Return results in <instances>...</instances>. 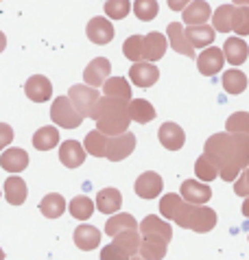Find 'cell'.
Instances as JSON below:
<instances>
[{
	"instance_id": "4fadbf2b",
	"label": "cell",
	"mask_w": 249,
	"mask_h": 260,
	"mask_svg": "<svg viewBox=\"0 0 249 260\" xmlns=\"http://www.w3.org/2000/svg\"><path fill=\"white\" fill-rule=\"evenodd\" d=\"M24 94L28 96V101H33V103H44V101H48L50 94H53V83L44 75H33L24 83Z\"/></svg>"
},
{
	"instance_id": "ab89813d",
	"label": "cell",
	"mask_w": 249,
	"mask_h": 260,
	"mask_svg": "<svg viewBox=\"0 0 249 260\" xmlns=\"http://www.w3.org/2000/svg\"><path fill=\"white\" fill-rule=\"evenodd\" d=\"M122 55L129 61H142L144 59V38L142 35H131L122 44Z\"/></svg>"
},
{
	"instance_id": "ee69618b",
	"label": "cell",
	"mask_w": 249,
	"mask_h": 260,
	"mask_svg": "<svg viewBox=\"0 0 249 260\" xmlns=\"http://www.w3.org/2000/svg\"><path fill=\"white\" fill-rule=\"evenodd\" d=\"M101 260H131V256L120 247V245L109 243L101 249Z\"/></svg>"
},
{
	"instance_id": "74e56055",
	"label": "cell",
	"mask_w": 249,
	"mask_h": 260,
	"mask_svg": "<svg viewBox=\"0 0 249 260\" xmlns=\"http://www.w3.org/2000/svg\"><path fill=\"white\" fill-rule=\"evenodd\" d=\"M68 210L77 221H87L94 212V204H92V199L85 197V194H79V197H75L70 201Z\"/></svg>"
},
{
	"instance_id": "9a60e30c",
	"label": "cell",
	"mask_w": 249,
	"mask_h": 260,
	"mask_svg": "<svg viewBox=\"0 0 249 260\" xmlns=\"http://www.w3.org/2000/svg\"><path fill=\"white\" fill-rule=\"evenodd\" d=\"M158 138H160V142H162L164 149L179 151L186 142V134H184V129H181L179 125H175V122H164L158 132Z\"/></svg>"
},
{
	"instance_id": "6da1fadb",
	"label": "cell",
	"mask_w": 249,
	"mask_h": 260,
	"mask_svg": "<svg viewBox=\"0 0 249 260\" xmlns=\"http://www.w3.org/2000/svg\"><path fill=\"white\" fill-rule=\"evenodd\" d=\"M203 153L219 164L223 182H234L249 166V134H214L206 140Z\"/></svg>"
},
{
	"instance_id": "f546056e",
	"label": "cell",
	"mask_w": 249,
	"mask_h": 260,
	"mask_svg": "<svg viewBox=\"0 0 249 260\" xmlns=\"http://www.w3.org/2000/svg\"><path fill=\"white\" fill-rule=\"evenodd\" d=\"M221 83H223V88L228 94H240V92L247 90V75L238 68H232L228 72H223Z\"/></svg>"
},
{
	"instance_id": "f6af8a7d",
	"label": "cell",
	"mask_w": 249,
	"mask_h": 260,
	"mask_svg": "<svg viewBox=\"0 0 249 260\" xmlns=\"http://www.w3.org/2000/svg\"><path fill=\"white\" fill-rule=\"evenodd\" d=\"M234 192L238 194V197H249V169H243L240 171V175L234 179Z\"/></svg>"
},
{
	"instance_id": "bcb514c9",
	"label": "cell",
	"mask_w": 249,
	"mask_h": 260,
	"mask_svg": "<svg viewBox=\"0 0 249 260\" xmlns=\"http://www.w3.org/2000/svg\"><path fill=\"white\" fill-rule=\"evenodd\" d=\"M11 140H13V129L9 125H5V122H0V151L9 147Z\"/></svg>"
},
{
	"instance_id": "f35d334b",
	"label": "cell",
	"mask_w": 249,
	"mask_h": 260,
	"mask_svg": "<svg viewBox=\"0 0 249 260\" xmlns=\"http://www.w3.org/2000/svg\"><path fill=\"white\" fill-rule=\"evenodd\" d=\"M232 31L245 38L249 35V7L245 5H234V13H232Z\"/></svg>"
},
{
	"instance_id": "603a6c76",
	"label": "cell",
	"mask_w": 249,
	"mask_h": 260,
	"mask_svg": "<svg viewBox=\"0 0 249 260\" xmlns=\"http://www.w3.org/2000/svg\"><path fill=\"white\" fill-rule=\"evenodd\" d=\"M26 194H28L26 182L22 177H18V173L5 182V199L9 201L11 206H22L26 201Z\"/></svg>"
},
{
	"instance_id": "4316f807",
	"label": "cell",
	"mask_w": 249,
	"mask_h": 260,
	"mask_svg": "<svg viewBox=\"0 0 249 260\" xmlns=\"http://www.w3.org/2000/svg\"><path fill=\"white\" fill-rule=\"evenodd\" d=\"M129 116H131V120L146 125V122H151L155 118V107L146 99H131L129 101Z\"/></svg>"
},
{
	"instance_id": "d590c367",
	"label": "cell",
	"mask_w": 249,
	"mask_h": 260,
	"mask_svg": "<svg viewBox=\"0 0 249 260\" xmlns=\"http://www.w3.org/2000/svg\"><path fill=\"white\" fill-rule=\"evenodd\" d=\"M232 13H234V5L216 7V11L212 13V26H214L216 33H230L232 31Z\"/></svg>"
},
{
	"instance_id": "5bb4252c",
	"label": "cell",
	"mask_w": 249,
	"mask_h": 260,
	"mask_svg": "<svg viewBox=\"0 0 249 260\" xmlns=\"http://www.w3.org/2000/svg\"><path fill=\"white\" fill-rule=\"evenodd\" d=\"M87 38L94 44L103 46V44H109V42L114 40V26L109 22L107 18H92L90 22H87Z\"/></svg>"
},
{
	"instance_id": "d4e9b609",
	"label": "cell",
	"mask_w": 249,
	"mask_h": 260,
	"mask_svg": "<svg viewBox=\"0 0 249 260\" xmlns=\"http://www.w3.org/2000/svg\"><path fill=\"white\" fill-rule=\"evenodd\" d=\"M122 206V194L118 188H103L97 194V208L103 214H114L118 212Z\"/></svg>"
},
{
	"instance_id": "83f0119b",
	"label": "cell",
	"mask_w": 249,
	"mask_h": 260,
	"mask_svg": "<svg viewBox=\"0 0 249 260\" xmlns=\"http://www.w3.org/2000/svg\"><path fill=\"white\" fill-rule=\"evenodd\" d=\"M140 225H138V221L134 219L131 214L127 212H120V214H114V216H109L107 223H105V234L107 236H116L118 232H124V230H138Z\"/></svg>"
},
{
	"instance_id": "4dcf8cb0",
	"label": "cell",
	"mask_w": 249,
	"mask_h": 260,
	"mask_svg": "<svg viewBox=\"0 0 249 260\" xmlns=\"http://www.w3.org/2000/svg\"><path fill=\"white\" fill-rule=\"evenodd\" d=\"M59 144V132H57L55 127H42L38 129V132L33 134V147L40 149V151H50L53 147H57Z\"/></svg>"
},
{
	"instance_id": "484cf974",
	"label": "cell",
	"mask_w": 249,
	"mask_h": 260,
	"mask_svg": "<svg viewBox=\"0 0 249 260\" xmlns=\"http://www.w3.org/2000/svg\"><path fill=\"white\" fill-rule=\"evenodd\" d=\"M140 234L142 236L144 234H155V236H162V238H166V241H171L173 230L164 219H160V216H155V214H149V216H144L142 223H140Z\"/></svg>"
},
{
	"instance_id": "7402d4cb",
	"label": "cell",
	"mask_w": 249,
	"mask_h": 260,
	"mask_svg": "<svg viewBox=\"0 0 249 260\" xmlns=\"http://www.w3.org/2000/svg\"><path fill=\"white\" fill-rule=\"evenodd\" d=\"M168 48V42L162 33H146L144 35V59L146 61H158L162 59Z\"/></svg>"
},
{
	"instance_id": "ac0fdd59",
	"label": "cell",
	"mask_w": 249,
	"mask_h": 260,
	"mask_svg": "<svg viewBox=\"0 0 249 260\" xmlns=\"http://www.w3.org/2000/svg\"><path fill=\"white\" fill-rule=\"evenodd\" d=\"M223 55L232 66H240V63H245L247 57H249V46L243 42L240 35L238 38H228L223 44Z\"/></svg>"
},
{
	"instance_id": "44dd1931",
	"label": "cell",
	"mask_w": 249,
	"mask_h": 260,
	"mask_svg": "<svg viewBox=\"0 0 249 260\" xmlns=\"http://www.w3.org/2000/svg\"><path fill=\"white\" fill-rule=\"evenodd\" d=\"M184 24H206L212 18V9L206 0H193L186 9H184Z\"/></svg>"
},
{
	"instance_id": "277c9868",
	"label": "cell",
	"mask_w": 249,
	"mask_h": 260,
	"mask_svg": "<svg viewBox=\"0 0 249 260\" xmlns=\"http://www.w3.org/2000/svg\"><path fill=\"white\" fill-rule=\"evenodd\" d=\"M50 118L55 125H59L64 129H77L83 122V116L75 110L72 101L68 96H57L50 105Z\"/></svg>"
},
{
	"instance_id": "2e32d148",
	"label": "cell",
	"mask_w": 249,
	"mask_h": 260,
	"mask_svg": "<svg viewBox=\"0 0 249 260\" xmlns=\"http://www.w3.org/2000/svg\"><path fill=\"white\" fill-rule=\"evenodd\" d=\"M166 249H168V241L162 236L144 234L140 241V256H144L146 260H162L166 256Z\"/></svg>"
},
{
	"instance_id": "f1b7e54d",
	"label": "cell",
	"mask_w": 249,
	"mask_h": 260,
	"mask_svg": "<svg viewBox=\"0 0 249 260\" xmlns=\"http://www.w3.org/2000/svg\"><path fill=\"white\" fill-rule=\"evenodd\" d=\"M40 212L46 216V219H59V216L66 212V199L57 192L46 194V197L40 201Z\"/></svg>"
},
{
	"instance_id": "7c38bea8",
	"label": "cell",
	"mask_w": 249,
	"mask_h": 260,
	"mask_svg": "<svg viewBox=\"0 0 249 260\" xmlns=\"http://www.w3.org/2000/svg\"><path fill=\"white\" fill-rule=\"evenodd\" d=\"M166 35H168V44L173 46V50H177L179 55H186L193 59L195 57V46L190 44L186 28L181 26V22H171L166 26Z\"/></svg>"
},
{
	"instance_id": "e0dca14e",
	"label": "cell",
	"mask_w": 249,
	"mask_h": 260,
	"mask_svg": "<svg viewBox=\"0 0 249 260\" xmlns=\"http://www.w3.org/2000/svg\"><path fill=\"white\" fill-rule=\"evenodd\" d=\"M59 162L66 169H77L85 162V149L77 140H66L59 147Z\"/></svg>"
},
{
	"instance_id": "1f68e13d",
	"label": "cell",
	"mask_w": 249,
	"mask_h": 260,
	"mask_svg": "<svg viewBox=\"0 0 249 260\" xmlns=\"http://www.w3.org/2000/svg\"><path fill=\"white\" fill-rule=\"evenodd\" d=\"M103 94L131 101V85H129L127 79H122V77H109L103 83Z\"/></svg>"
},
{
	"instance_id": "52a82bcc",
	"label": "cell",
	"mask_w": 249,
	"mask_h": 260,
	"mask_svg": "<svg viewBox=\"0 0 249 260\" xmlns=\"http://www.w3.org/2000/svg\"><path fill=\"white\" fill-rule=\"evenodd\" d=\"M225 66V55H223V48H216V46H208L201 50V55L197 57V68L203 77H214L216 72H221Z\"/></svg>"
},
{
	"instance_id": "d6986e66",
	"label": "cell",
	"mask_w": 249,
	"mask_h": 260,
	"mask_svg": "<svg viewBox=\"0 0 249 260\" xmlns=\"http://www.w3.org/2000/svg\"><path fill=\"white\" fill-rule=\"evenodd\" d=\"M75 245L79 249H83V251H92V249H97L99 245H101V232L94 225H87V223H83V225H79L75 230Z\"/></svg>"
},
{
	"instance_id": "836d02e7",
	"label": "cell",
	"mask_w": 249,
	"mask_h": 260,
	"mask_svg": "<svg viewBox=\"0 0 249 260\" xmlns=\"http://www.w3.org/2000/svg\"><path fill=\"white\" fill-rule=\"evenodd\" d=\"M195 173L201 182H212V179H216L221 175V169H219V164L212 160V157L203 153V155H199V160L195 162Z\"/></svg>"
},
{
	"instance_id": "cb8c5ba5",
	"label": "cell",
	"mask_w": 249,
	"mask_h": 260,
	"mask_svg": "<svg viewBox=\"0 0 249 260\" xmlns=\"http://www.w3.org/2000/svg\"><path fill=\"white\" fill-rule=\"evenodd\" d=\"M186 35L195 48H208L214 42L216 31L214 26H208V24H190L186 28Z\"/></svg>"
},
{
	"instance_id": "ffe728a7",
	"label": "cell",
	"mask_w": 249,
	"mask_h": 260,
	"mask_svg": "<svg viewBox=\"0 0 249 260\" xmlns=\"http://www.w3.org/2000/svg\"><path fill=\"white\" fill-rule=\"evenodd\" d=\"M0 166H3L5 171H9V173L24 171L28 166V153L24 149H18V147L7 149L5 153H0Z\"/></svg>"
},
{
	"instance_id": "e575fe53",
	"label": "cell",
	"mask_w": 249,
	"mask_h": 260,
	"mask_svg": "<svg viewBox=\"0 0 249 260\" xmlns=\"http://www.w3.org/2000/svg\"><path fill=\"white\" fill-rule=\"evenodd\" d=\"M184 201L186 199L181 197V194L168 192V194H164V197L160 199V212H162L164 219L175 221L177 219V214H179V210H181V206H184Z\"/></svg>"
},
{
	"instance_id": "ba28073f",
	"label": "cell",
	"mask_w": 249,
	"mask_h": 260,
	"mask_svg": "<svg viewBox=\"0 0 249 260\" xmlns=\"http://www.w3.org/2000/svg\"><path fill=\"white\" fill-rule=\"evenodd\" d=\"M129 79L138 88H151L153 83H158L160 70L153 66V61H134V66L129 68Z\"/></svg>"
},
{
	"instance_id": "9c48e42d",
	"label": "cell",
	"mask_w": 249,
	"mask_h": 260,
	"mask_svg": "<svg viewBox=\"0 0 249 260\" xmlns=\"http://www.w3.org/2000/svg\"><path fill=\"white\" fill-rule=\"evenodd\" d=\"M109 75H112V63L105 57H97V59L90 61V66H85L83 70V81L87 85H92V88H99V85H103Z\"/></svg>"
},
{
	"instance_id": "3957f363",
	"label": "cell",
	"mask_w": 249,
	"mask_h": 260,
	"mask_svg": "<svg viewBox=\"0 0 249 260\" xmlns=\"http://www.w3.org/2000/svg\"><path fill=\"white\" fill-rule=\"evenodd\" d=\"M179 228H186V230H193V232H199V234H206L210 232L212 228L216 225V212L208 208L206 204L203 206H195V204H188L184 201L181 210L175 219Z\"/></svg>"
},
{
	"instance_id": "5b68a950",
	"label": "cell",
	"mask_w": 249,
	"mask_h": 260,
	"mask_svg": "<svg viewBox=\"0 0 249 260\" xmlns=\"http://www.w3.org/2000/svg\"><path fill=\"white\" fill-rule=\"evenodd\" d=\"M68 99L72 101V105H75V110L81 114L83 118H92L94 114V107L99 103V92L97 88H92V85H72L68 90Z\"/></svg>"
},
{
	"instance_id": "8fae6325",
	"label": "cell",
	"mask_w": 249,
	"mask_h": 260,
	"mask_svg": "<svg viewBox=\"0 0 249 260\" xmlns=\"http://www.w3.org/2000/svg\"><path fill=\"white\" fill-rule=\"evenodd\" d=\"M181 197H184L188 204L203 206L210 201L212 190L206 182H201V179H186V182H181Z\"/></svg>"
},
{
	"instance_id": "816d5d0a",
	"label": "cell",
	"mask_w": 249,
	"mask_h": 260,
	"mask_svg": "<svg viewBox=\"0 0 249 260\" xmlns=\"http://www.w3.org/2000/svg\"><path fill=\"white\" fill-rule=\"evenodd\" d=\"M131 260H146V258H144V256H136V254H134V258H131Z\"/></svg>"
},
{
	"instance_id": "7dc6e473",
	"label": "cell",
	"mask_w": 249,
	"mask_h": 260,
	"mask_svg": "<svg viewBox=\"0 0 249 260\" xmlns=\"http://www.w3.org/2000/svg\"><path fill=\"white\" fill-rule=\"evenodd\" d=\"M190 3H193V0H168V7H171L173 11H184Z\"/></svg>"
},
{
	"instance_id": "d6a6232c",
	"label": "cell",
	"mask_w": 249,
	"mask_h": 260,
	"mask_svg": "<svg viewBox=\"0 0 249 260\" xmlns=\"http://www.w3.org/2000/svg\"><path fill=\"white\" fill-rule=\"evenodd\" d=\"M85 151L94 157H105L107 155V136L99 129H92L85 136Z\"/></svg>"
},
{
	"instance_id": "b9f144b4",
	"label": "cell",
	"mask_w": 249,
	"mask_h": 260,
	"mask_svg": "<svg viewBox=\"0 0 249 260\" xmlns=\"http://www.w3.org/2000/svg\"><path fill=\"white\" fill-rule=\"evenodd\" d=\"M225 129L232 134H249V112H234L225 120Z\"/></svg>"
},
{
	"instance_id": "f907efd6",
	"label": "cell",
	"mask_w": 249,
	"mask_h": 260,
	"mask_svg": "<svg viewBox=\"0 0 249 260\" xmlns=\"http://www.w3.org/2000/svg\"><path fill=\"white\" fill-rule=\"evenodd\" d=\"M234 5H245V7H249V0H234Z\"/></svg>"
},
{
	"instance_id": "60d3db41",
	"label": "cell",
	"mask_w": 249,
	"mask_h": 260,
	"mask_svg": "<svg viewBox=\"0 0 249 260\" xmlns=\"http://www.w3.org/2000/svg\"><path fill=\"white\" fill-rule=\"evenodd\" d=\"M134 13H136L138 20H142V22H151V20H155V16L160 13V5H158V0H136Z\"/></svg>"
},
{
	"instance_id": "7a4b0ae2",
	"label": "cell",
	"mask_w": 249,
	"mask_h": 260,
	"mask_svg": "<svg viewBox=\"0 0 249 260\" xmlns=\"http://www.w3.org/2000/svg\"><path fill=\"white\" fill-rule=\"evenodd\" d=\"M92 118L97 120V129L105 136H118L124 134L131 122L129 116V101L118 96H103L99 99L97 107H94Z\"/></svg>"
},
{
	"instance_id": "7bdbcfd3",
	"label": "cell",
	"mask_w": 249,
	"mask_h": 260,
	"mask_svg": "<svg viewBox=\"0 0 249 260\" xmlns=\"http://www.w3.org/2000/svg\"><path fill=\"white\" fill-rule=\"evenodd\" d=\"M129 11H131L129 0H107L105 3V13H107V18H112V20H122Z\"/></svg>"
},
{
	"instance_id": "f5cc1de1",
	"label": "cell",
	"mask_w": 249,
	"mask_h": 260,
	"mask_svg": "<svg viewBox=\"0 0 249 260\" xmlns=\"http://www.w3.org/2000/svg\"><path fill=\"white\" fill-rule=\"evenodd\" d=\"M0 260H5V251L3 249H0Z\"/></svg>"
},
{
	"instance_id": "681fc988",
	"label": "cell",
	"mask_w": 249,
	"mask_h": 260,
	"mask_svg": "<svg viewBox=\"0 0 249 260\" xmlns=\"http://www.w3.org/2000/svg\"><path fill=\"white\" fill-rule=\"evenodd\" d=\"M243 214L249 219V197H245V204H243Z\"/></svg>"
},
{
	"instance_id": "30bf717a",
	"label": "cell",
	"mask_w": 249,
	"mask_h": 260,
	"mask_svg": "<svg viewBox=\"0 0 249 260\" xmlns=\"http://www.w3.org/2000/svg\"><path fill=\"white\" fill-rule=\"evenodd\" d=\"M162 188H164L162 177H160L158 173H153V171L142 173V175L136 179V186H134L136 194H138V197H142V199H155V197H160Z\"/></svg>"
},
{
	"instance_id": "8992f818",
	"label": "cell",
	"mask_w": 249,
	"mask_h": 260,
	"mask_svg": "<svg viewBox=\"0 0 249 260\" xmlns=\"http://www.w3.org/2000/svg\"><path fill=\"white\" fill-rule=\"evenodd\" d=\"M136 149V136L131 132H124L118 136H112L107 140V160L109 162H120L124 157H129Z\"/></svg>"
},
{
	"instance_id": "8d00e7d4",
	"label": "cell",
	"mask_w": 249,
	"mask_h": 260,
	"mask_svg": "<svg viewBox=\"0 0 249 260\" xmlns=\"http://www.w3.org/2000/svg\"><path fill=\"white\" fill-rule=\"evenodd\" d=\"M140 241H142V236L138 234V230H124V232H118L114 236V243L120 245L129 256H134L140 251Z\"/></svg>"
},
{
	"instance_id": "c3c4849f",
	"label": "cell",
	"mask_w": 249,
	"mask_h": 260,
	"mask_svg": "<svg viewBox=\"0 0 249 260\" xmlns=\"http://www.w3.org/2000/svg\"><path fill=\"white\" fill-rule=\"evenodd\" d=\"M5 48H7V38H5V33L0 31V53H3Z\"/></svg>"
}]
</instances>
